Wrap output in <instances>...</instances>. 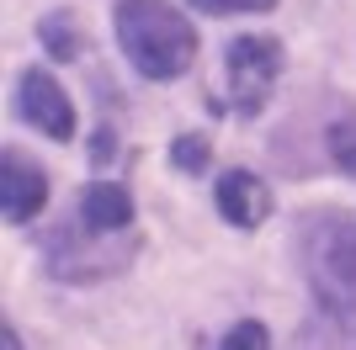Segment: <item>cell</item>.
<instances>
[{
	"label": "cell",
	"instance_id": "cell-11",
	"mask_svg": "<svg viewBox=\"0 0 356 350\" xmlns=\"http://www.w3.org/2000/svg\"><path fill=\"white\" fill-rule=\"evenodd\" d=\"M223 350H271V340H266V329H261L255 319H245V324H234V329H229Z\"/></svg>",
	"mask_w": 356,
	"mask_h": 350
},
{
	"label": "cell",
	"instance_id": "cell-2",
	"mask_svg": "<svg viewBox=\"0 0 356 350\" xmlns=\"http://www.w3.org/2000/svg\"><path fill=\"white\" fill-rule=\"evenodd\" d=\"M309 287L335 319H356V218H325L309 233Z\"/></svg>",
	"mask_w": 356,
	"mask_h": 350
},
{
	"label": "cell",
	"instance_id": "cell-12",
	"mask_svg": "<svg viewBox=\"0 0 356 350\" xmlns=\"http://www.w3.org/2000/svg\"><path fill=\"white\" fill-rule=\"evenodd\" d=\"M192 6L208 16H239V11H271L277 0H192Z\"/></svg>",
	"mask_w": 356,
	"mask_h": 350
},
{
	"label": "cell",
	"instance_id": "cell-3",
	"mask_svg": "<svg viewBox=\"0 0 356 350\" xmlns=\"http://www.w3.org/2000/svg\"><path fill=\"white\" fill-rule=\"evenodd\" d=\"M282 69V43L277 38H234L229 43V106L234 112H261Z\"/></svg>",
	"mask_w": 356,
	"mask_h": 350
},
{
	"label": "cell",
	"instance_id": "cell-7",
	"mask_svg": "<svg viewBox=\"0 0 356 350\" xmlns=\"http://www.w3.org/2000/svg\"><path fill=\"white\" fill-rule=\"evenodd\" d=\"M74 212H80V223H86L90 233H118V228L134 223V197L122 186H112V181H90V186L80 191Z\"/></svg>",
	"mask_w": 356,
	"mask_h": 350
},
{
	"label": "cell",
	"instance_id": "cell-10",
	"mask_svg": "<svg viewBox=\"0 0 356 350\" xmlns=\"http://www.w3.org/2000/svg\"><path fill=\"white\" fill-rule=\"evenodd\" d=\"M38 32H43V43H48V53H54V58H74V53H80V38L70 32V22H64V16H48Z\"/></svg>",
	"mask_w": 356,
	"mask_h": 350
},
{
	"label": "cell",
	"instance_id": "cell-1",
	"mask_svg": "<svg viewBox=\"0 0 356 350\" xmlns=\"http://www.w3.org/2000/svg\"><path fill=\"white\" fill-rule=\"evenodd\" d=\"M118 43L144 80H176L197 58L192 22L165 0H122L118 6Z\"/></svg>",
	"mask_w": 356,
	"mask_h": 350
},
{
	"label": "cell",
	"instance_id": "cell-9",
	"mask_svg": "<svg viewBox=\"0 0 356 350\" xmlns=\"http://www.w3.org/2000/svg\"><path fill=\"white\" fill-rule=\"evenodd\" d=\"M170 160H176L181 165V170H202V165H208L213 160V144H208V138H197V133H186V138H176V144H170Z\"/></svg>",
	"mask_w": 356,
	"mask_h": 350
},
{
	"label": "cell",
	"instance_id": "cell-8",
	"mask_svg": "<svg viewBox=\"0 0 356 350\" xmlns=\"http://www.w3.org/2000/svg\"><path fill=\"white\" fill-rule=\"evenodd\" d=\"M325 144H330V160H335V165H341V170L356 181V117H341V122H330Z\"/></svg>",
	"mask_w": 356,
	"mask_h": 350
},
{
	"label": "cell",
	"instance_id": "cell-5",
	"mask_svg": "<svg viewBox=\"0 0 356 350\" xmlns=\"http://www.w3.org/2000/svg\"><path fill=\"white\" fill-rule=\"evenodd\" d=\"M43 202H48L43 165H32L22 149H6V154H0V207H6V218L27 223V218L43 212Z\"/></svg>",
	"mask_w": 356,
	"mask_h": 350
},
{
	"label": "cell",
	"instance_id": "cell-13",
	"mask_svg": "<svg viewBox=\"0 0 356 350\" xmlns=\"http://www.w3.org/2000/svg\"><path fill=\"white\" fill-rule=\"evenodd\" d=\"M6 350H22V340H16V329H6Z\"/></svg>",
	"mask_w": 356,
	"mask_h": 350
},
{
	"label": "cell",
	"instance_id": "cell-6",
	"mask_svg": "<svg viewBox=\"0 0 356 350\" xmlns=\"http://www.w3.org/2000/svg\"><path fill=\"white\" fill-rule=\"evenodd\" d=\"M218 212L234 223V228H261L266 212H271V191L261 186L250 170H229L218 181Z\"/></svg>",
	"mask_w": 356,
	"mask_h": 350
},
{
	"label": "cell",
	"instance_id": "cell-4",
	"mask_svg": "<svg viewBox=\"0 0 356 350\" xmlns=\"http://www.w3.org/2000/svg\"><path fill=\"white\" fill-rule=\"evenodd\" d=\"M16 106H22V117H27L32 128H43L48 138H74V106L70 96H64V85L54 80V74L43 69H27L22 74V90H16Z\"/></svg>",
	"mask_w": 356,
	"mask_h": 350
}]
</instances>
